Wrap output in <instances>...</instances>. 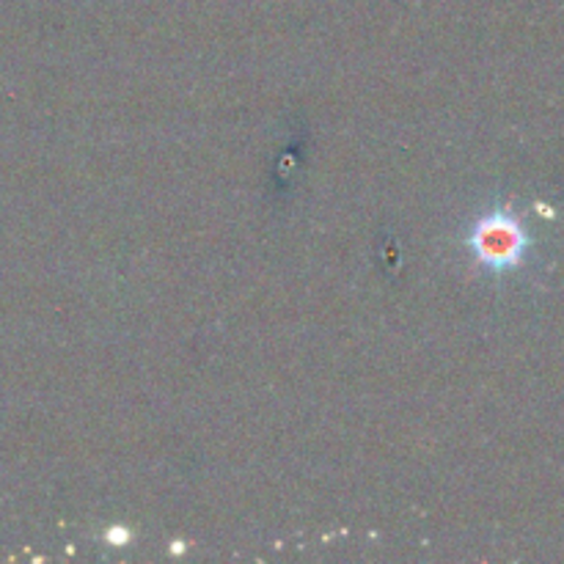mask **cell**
<instances>
[{
    "mask_svg": "<svg viewBox=\"0 0 564 564\" xmlns=\"http://www.w3.org/2000/svg\"><path fill=\"white\" fill-rule=\"evenodd\" d=\"M468 246L485 268L512 270L527 257L529 237L516 215H510L507 209H496L474 224Z\"/></svg>",
    "mask_w": 564,
    "mask_h": 564,
    "instance_id": "6da1fadb",
    "label": "cell"
}]
</instances>
